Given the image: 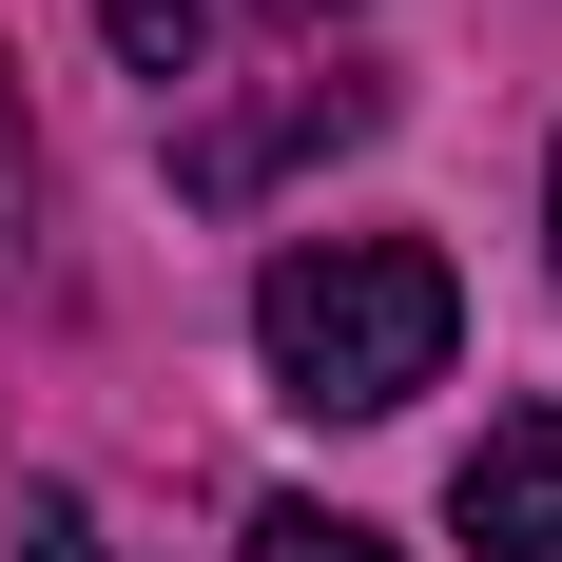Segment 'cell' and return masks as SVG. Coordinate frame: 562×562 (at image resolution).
Instances as JSON below:
<instances>
[{"label":"cell","mask_w":562,"mask_h":562,"mask_svg":"<svg viewBox=\"0 0 562 562\" xmlns=\"http://www.w3.org/2000/svg\"><path fill=\"white\" fill-rule=\"evenodd\" d=\"M252 20H291V40H311V20H330V0H252Z\"/></svg>","instance_id":"obj_6"},{"label":"cell","mask_w":562,"mask_h":562,"mask_svg":"<svg viewBox=\"0 0 562 562\" xmlns=\"http://www.w3.org/2000/svg\"><path fill=\"white\" fill-rule=\"evenodd\" d=\"M98 20H116L136 78H194V20H214V0H98Z\"/></svg>","instance_id":"obj_5"},{"label":"cell","mask_w":562,"mask_h":562,"mask_svg":"<svg viewBox=\"0 0 562 562\" xmlns=\"http://www.w3.org/2000/svg\"><path fill=\"white\" fill-rule=\"evenodd\" d=\"M311 136H369V78H272L252 116H194V136H175V194L252 214V194H272V175L311 156Z\"/></svg>","instance_id":"obj_2"},{"label":"cell","mask_w":562,"mask_h":562,"mask_svg":"<svg viewBox=\"0 0 562 562\" xmlns=\"http://www.w3.org/2000/svg\"><path fill=\"white\" fill-rule=\"evenodd\" d=\"M58 562H78V543H58Z\"/></svg>","instance_id":"obj_8"},{"label":"cell","mask_w":562,"mask_h":562,"mask_svg":"<svg viewBox=\"0 0 562 562\" xmlns=\"http://www.w3.org/2000/svg\"><path fill=\"white\" fill-rule=\"evenodd\" d=\"M447 330H465V291L427 233H311L252 272V349L311 427H389L407 389H447Z\"/></svg>","instance_id":"obj_1"},{"label":"cell","mask_w":562,"mask_h":562,"mask_svg":"<svg viewBox=\"0 0 562 562\" xmlns=\"http://www.w3.org/2000/svg\"><path fill=\"white\" fill-rule=\"evenodd\" d=\"M252 562H407V543L349 524V505H252Z\"/></svg>","instance_id":"obj_4"},{"label":"cell","mask_w":562,"mask_h":562,"mask_svg":"<svg viewBox=\"0 0 562 562\" xmlns=\"http://www.w3.org/2000/svg\"><path fill=\"white\" fill-rule=\"evenodd\" d=\"M447 524H465V562H562V407H505V427L465 447Z\"/></svg>","instance_id":"obj_3"},{"label":"cell","mask_w":562,"mask_h":562,"mask_svg":"<svg viewBox=\"0 0 562 562\" xmlns=\"http://www.w3.org/2000/svg\"><path fill=\"white\" fill-rule=\"evenodd\" d=\"M543 233H562V175H543Z\"/></svg>","instance_id":"obj_7"}]
</instances>
